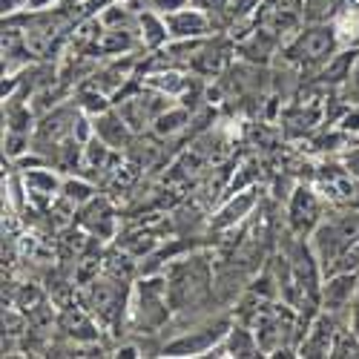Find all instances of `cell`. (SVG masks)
I'll return each instance as SVG.
<instances>
[{
  "mask_svg": "<svg viewBox=\"0 0 359 359\" xmlns=\"http://www.w3.org/2000/svg\"><path fill=\"white\" fill-rule=\"evenodd\" d=\"M9 130H15V133H29V130H32V112H29L26 107L9 112Z\"/></svg>",
  "mask_w": 359,
  "mask_h": 359,
  "instance_id": "cell-28",
  "label": "cell"
},
{
  "mask_svg": "<svg viewBox=\"0 0 359 359\" xmlns=\"http://www.w3.org/2000/svg\"><path fill=\"white\" fill-rule=\"evenodd\" d=\"M259 6H262V0H230V12H233L236 20L245 18V15H250V12L259 9Z\"/></svg>",
  "mask_w": 359,
  "mask_h": 359,
  "instance_id": "cell-31",
  "label": "cell"
},
{
  "mask_svg": "<svg viewBox=\"0 0 359 359\" xmlns=\"http://www.w3.org/2000/svg\"><path fill=\"white\" fill-rule=\"evenodd\" d=\"M23 187L29 196H55V193H61L64 182L57 178V172L52 170H43V167H35V170H26L23 172Z\"/></svg>",
  "mask_w": 359,
  "mask_h": 359,
  "instance_id": "cell-12",
  "label": "cell"
},
{
  "mask_svg": "<svg viewBox=\"0 0 359 359\" xmlns=\"http://www.w3.org/2000/svg\"><path fill=\"white\" fill-rule=\"evenodd\" d=\"M230 331L227 322H216V325H207V327H198L190 337H178L172 342L164 345V356H207L219 342H224Z\"/></svg>",
  "mask_w": 359,
  "mask_h": 359,
  "instance_id": "cell-5",
  "label": "cell"
},
{
  "mask_svg": "<svg viewBox=\"0 0 359 359\" xmlns=\"http://www.w3.org/2000/svg\"><path fill=\"white\" fill-rule=\"evenodd\" d=\"M276 43H279V35L273 32V29L256 26L253 35L242 43V55L253 64H267L271 61V55H273V49H276Z\"/></svg>",
  "mask_w": 359,
  "mask_h": 359,
  "instance_id": "cell-11",
  "label": "cell"
},
{
  "mask_svg": "<svg viewBox=\"0 0 359 359\" xmlns=\"http://www.w3.org/2000/svg\"><path fill=\"white\" fill-rule=\"evenodd\" d=\"M170 296H167V276H156V279H144L138 285V322L147 331H156V327L170 316Z\"/></svg>",
  "mask_w": 359,
  "mask_h": 359,
  "instance_id": "cell-4",
  "label": "cell"
},
{
  "mask_svg": "<svg viewBox=\"0 0 359 359\" xmlns=\"http://www.w3.org/2000/svg\"><path fill=\"white\" fill-rule=\"evenodd\" d=\"M342 89H345V98H348V101L359 104V57H356L353 72H351V78H348V83H345Z\"/></svg>",
  "mask_w": 359,
  "mask_h": 359,
  "instance_id": "cell-30",
  "label": "cell"
},
{
  "mask_svg": "<svg viewBox=\"0 0 359 359\" xmlns=\"http://www.w3.org/2000/svg\"><path fill=\"white\" fill-rule=\"evenodd\" d=\"M61 196H64L69 204L81 207V204H86V201H93V187H89L86 182H81V178H67L64 187H61Z\"/></svg>",
  "mask_w": 359,
  "mask_h": 359,
  "instance_id": "cell-25",
  "label": "cell"
},
{
  "mask_svg": "<svg viewBox=\"0 0 359 359\" xmlns=\"http://www.w3.org/2000/svg\"><path fill=\"white\" fill-rule=\"evenodd\" d=\"M210 293V267L204 259H187L170 267L167 273V296L175 311L196 305Z\"/></svg>",
  "mask_w": 359,
  "mask_h": 359,
  "instance_id": "cell-2",
  "label": "cell"
},
{
  "mask_svg": "<svg viewBox=\"0 0 359 359\" xmlns=\"http://www.w3.org/2000/svg\"><path fill=\"white\" fill-rule=\"evenodd\" d=\"M339 130H342V135H356L359 133V109H351V112L342 115Z\"/></svg>",
  "mask_w": 359,
  "mask_h": 359,
  "instance_id": "cell-32",
  "label": "cell"
},
{
  "mask_svg": "<svg viewBox=\"0 0 359 359\" xmlns=\"http://www.w3.org/2000/svg\"><path fill=\"white\" fill-rule=\"evenodd\" d=\"M149 4H153V12L170 15V12H175V9H184L187 0H149Z\"/></svg>",
  "mask_w": 359,
  "mask_h": 359,
  "instance_id": "cell-33",
  "label": "cell"
},
{
  "mask_svg": "<svg viewBox=\"0 0 359 359\" xmlns=\"http://www.w3.org/2000/svg\"><path fill=\"white\" fill-rule=\"evenodd\" d=\"M190 6H196L207 15H222L230 9V0H190Z\"/></svg>",
  "mask_w": 359,
  "mask_h": 359,
  "instance_id": "cell-29",
  "label": "cell"
},
{
  "mask_svg": "<svg viewBox=\"0 0 359 359\" xmlns=\"http://www.w3.org/2000/svg\"><path fill=\"white\" fill-rule=\"evenodd\" d=\"M93 296H95V311H101L104 316H109V313H112V308L118 305L115 285H109V282H95Z\"/></svg>",
  "mask_w": 359,
  "mask_h": 359,
  "instance_id": "cell-26",
  "label": "cell"
},
{
  "mask_svg": "<svg viewBox=\"0 0 359 359\" xmlns=\"http://www.w3.org/2000/svg\"><path fill=\"white\" fill-rule=\"evenodd\" d=\"M342 41L334 20L327 23H308L302 32H296L293 41L285 49V57L299 67H311V69H322L331 57L339 52Z\"/></svg>",
  "mask_w": 359,
  "mask_h": 359,
  "instance_id": "cell-1",
  "label": "cell"
},
{
  "mask_svg": "<svg viewBox=\"0 0 359 359\" xmlns=\"http://www.w3.org/2000/svg\"><path fill=\"white\" fill-rule=\"evenodd\" d=\"M164 20H167L170 41H198V38H207V32H210V15L196 6L175 9L164 15Z\"/></svg>",
  "mask_w": 359,
  "mask_h": 359,
  "instance_id": "cell-6",
  "label": "cell"
},
{
  "mask_svg": "<svg viewBox=\"0 0 359 359\" xmlns=\"http://www.w3.org/2000/svg\"><path fill=\"white\" fill-rule=\"evenodd\" d=\"M101 23H107V26H127V12H124V6H112V9L101 18Z\"/></svg>",
  "mask_w": 359,
  "mask_h": 359,
  "instance_id": "cell-34",
  "label": "cell"
},
{
  "mask_svg": "<svg viewBox=\"0 0 359 359\" xmlns=\"http://www.w3.org/2000/svg\"><path fill=\"white\" fill-rule=\"evenodd\" d=\"M49 4H52V0H29V9H43Z\"/></svg>",
  "mask_w": 359,
  "mask_h": 359,
  "instance_id": "cell-40",
  "label": "cell"
},
{
  "mask_svg": "<svg viewBox=\"0 0 359 359\" xmlns=\"http://www.w3.org/2000/svg\"><path fill=\"white\" fill-rule=\"evenodd\" d=\"M187 78L182 72H175V69H161V72H149L144 78V86L147 89H156V93L167 95V98H178L187 89Z\"/></svg>",
  "mask_w": 359,
  "mask_h": 359,
  "instance_id": "cell-14",
  "label": "cell"
},
{
  "mask_svg": "<svg viewBox=\"0 0 359 359\" xmlns=\"http://www.w3.org/2000/svg\"><path fill=\"white\" fill-rule=\"evenodd\" d=\"M83 161H86L89 167H95V170H104V167L112 161V147L95 135L89 144H83Z\"/></svg>",
  "mask_w": 359,
  "mask_h": 359,
  "instance_id": "cell-24",
  "label": "cell"
},
{
  "mask_svg": "<svg viewBox=\"0 0 359 359\" xmlns=\"http://www.w3.org/2000/svg\"><path fill=\"white\" fill-rule=\"evenodd\" d=\"M187 124H190V109H187V107H167L164 112L156 115L153 133H156L158 138H170V135H175V133H182Z\"/></svg>",
  "mask_w": 359,
  "mask_h": 359,
  "instance_id": "cell-16",
  "label": "cell"
},
{
  "mask_svg": "<svg viewBox=\"0 0 359 359\" xmlns=\"http://www.w3.org/2000/svg\"><path fill=\"white\" fill-rule=\"evenodd\" d=\"M224 351L227 356H259V339L256 334H250L248 327H236L230 325V331L224 337Z\"/></svg>",
  "mask_w": 359,
  "mask_h": 359,
  "instance_id": "cell-17",
  "label": "cell"
},
{
  "mask_svg": "<svg viewBox=\"0 0 359 359\" xmlns=\"http://www.w3.org/2000/svg\"><path fill=\"white\" fill-rule=\"evenodd\" d=\"M138 23H141V43H144V46L158 49V46L170 43V32H167L164 15H158V12H144V15L138 18Z\"/></svg>",
  "mask_w": 359,
  "mask_h": 359,
  "instance_id": "cell-15",
  "label": "cell"
},
{
  "mask_svg": "<svg viewBox=\"0 0 359 359\" xmlns=\"http://www.w3.org/2000/svg\"><path fill=\"white\" fill-rule=\"evenodd\" d=\"M253 201H256L253 190H248V193H236V198H233L227 207H222V213L213 219V227H216V230H224V227H233L236 222H242L245 213L253 207Z\"/></svg>",
  "mask_w": 359,
  "mask_h": 359,
  "instance_id": "cell-18",
  "label": "cell"
},
{
  "mask_svg": "<svg viewBox=\"0 0 359 359\" xmlns=\"http://www.w3.org/2000/svg\"><path fill=\"white\" fill-rule=\"evenodd\" d=\"M334 342H337V325H334V313H319L316 322L311 325V331L302 342V353L299 356H331L334 353Z\"/></svg>",
  "mask_w": 359,
  "mask_h": 359,
  "instance_id": "cell-9",
  "label": "cell"
},
{
  "mask_svg": "<svg viewBox=\"0 0 359 359\" xmlns=\"http://www.w3.org/2000/svg\"><path fill=\"white\" fill-rule=\"evenodd\" d=\"M23 4H29V0H4V15H15Z\"/></svg>",
  "mask_w": 359,
  "mask_h": 359,
  "instance_id": "cell-37",
  "label": "cell"
},
{
  "mask_svg": "<svg viewBox=\"0 0 359 359\" xmlns=\"http://www.w3.org/2000/svg\"><path fill=\"white\" fill-rule=\"evenodd\" d=\"M287 219H290V227L299 236L316 230V224H319V198H316V193L311 187L299 184L293 190L290 204H287Z\"/></svg>",
  "mask_w": 359,
  "mask_h": 359,
  "instance_id": "cell-7",
  "label": "cell"
},
{
  "mask_svg": "<svg viewBox=\"0 0 359 359\" xmlns=\"http://www.w3.org/2000/svg\"><path fill=\"white\" fill-rule=\"evenodd\" d=\"M41 302V293L35 287H23L20 296H18V308H26V305H38Z\"/></svg>",
  "mask_w": 359,
  "mask_h": 359,
  "instance_id": "cell-36",
  "label": "cell"
},
{
  "mask_svg": "<svg viewBox=\"0 0 359 359\" xmlns=\"http://www.w3.org/2000/svg\"><path fill=\"white\" fill-rule=\"evenodd\" d=\"M135 46H138V38L133 35V29H127V26H109L104 32V38H101V49L107 55H127Z\"/></svg>",
  "mask_w": 359,
  "mask_h": 359,
  "instance_id": "cell-19",
  "label": "cell"
},
{
  "mask_svg": "<svg viewBox=\"0 0 359 359\" xmlns=\"http://www.w3.org/2000/svg\"><path fill=\"white\" fill-rule=\"evenodd\" d=\"M224 61H227V52L222 46L201 43V49L193 55V69L201 75H219L224 69Z\"/></svg>",
  "mask_w": 359,
  "mask_h": 359,
  "instance_id": "cell-21",
  "label": "cell"
},
{
  "mask_svg": "<svg viewBox=\"0 0 359 359\" xmlns=\"http://www.w3.org/2000/svg\"><path fill=\"white\" fill-rule=\"evenodd\" d=\"M342 164H345V170H348V172L356 178V182H359V147L348 149L345 158H342Z\"/></svg>",
  "mask_w": 359,
  "mask_h": 359,
  "instance_id": "cell-35",
  "label": "cell"
},
{
  "mask_svg": "<svg viewBox=\"0 0 359 359\" xmlns=\"http://www.w3.org/2000/svg\"><path fill=\"white\" fill-rule=\"evenodd\" d=\"M112 104H115V101H109V93H104L101 86L83 89V93L78 95V109L86 112V115H93V118H98V115H104L107 109H112Z\"/></svg>",
  "mask_w": 359,
  "mask_h": 359,
  "instance_id": "cell-22",
  "label": "cell"
},
{
  "mask_svg": "<svg viewBox=\"0 0 359 359\" xmlns=\"http://www.w3.org/2000/svg\"><path fill=\"white\" fill-rule=\"evenodd\" d=\"M359 273L356 271H342V273H331L325 276V287H322V305L327 313H339L351 305V296L356 290Z\"/></svg>",
  "mask_w": 359,
  "mask_h": 359,
  "instance_id": "cell-8",
  "label": "cell"
},
{
  "mask_svg": "<svg viewBox=\"0 0 359 359\" xmlns=\"http://www.w3.org/2000/svg\"><path fill=\"white\" fill-rule=\"evenodd\" d=\"M351 331L359 337V299L353 302V313H351Z\"/></svg>",
  "mask_w": 359,
  "mask_h": 359,
  "instance_id": "cell-38",
  "label": "cell"
},
{
  "mask_svg": "<svg viewBox=\"0 0 359 359\" xmlns=\"http://www.w3.org/2000/svg\"><path fill=\"white\" fill-rule=\"evenodd\" d=\"M356 57H359V52H342V55L337 52L331 61L322 67V72H319L322 83H327V86H345L348 78H351V72H353Z\"/></svg>",
  "mask_w": 359,
  "mask_h": 359,
  "instance_id": "cell-13",
  "label": "cell"
},
{
  "mask_svg": "<svg viewBox=\"0 0 359 359\" xmlns=\"http://www.w3.org/2000/svg\"><path fill=\"white\" fill-rule=\"evenodd\" d=\"M356 238H359V213H342L339 219L316 224L311 248H313L319 264H325V271H327Z\"/></svg>",
  "mask_w": 359,
  "mask_h": 359,
  "instance_id": "cell-3",
  "label": "cell"
},
{
  "mask_svg": "<svg viewBox=\"0 0 359 359\" xmlns=\"http://www.w3.org/2000/svg\"><path fill=\"white\" fill-rule=\"evenodd\" d=\"M4 153L6 158H23L29 153V133H15V130H6V138H4Z\"/></svg>",
  "mask_w": 359,
  "mask_h": 359,
  "instance_id": "cell-27",
  "label": "cell"
},
{
  "mask_svg": "<svg viewBox=\"0 0 359 359\" xmlns=\"http://www.w3.org/2000/svg\"><path fill=\"white\" fill-rule=\"evenodd\" d=\"M93 121H95V135H98L101 141H107L112 149L130 147V141H133V135H135L118 109H107L104 115L93 118Z\"/></svg>",
  "mask_w": 359,
  "mask_h": 359,
  "instance_id": "cell-10",
  "label": "cell"
},
{
  "mask_svg": "<svg viewBox=\"0 0 359 359\" xmlns=\"http://www.w3.org/2000/svg\"><path fill=\"white\" fill-rule=\"evenodd\" d=\"M115 356H124V359L138 356V348H135V345H124V348H118V351H115Z\"/></svg>",
  "mask_w": 359,
  "mask_h": 359,
  "instance_id": "cell-39",
  "label": "cell"
},
{
  "mask_svg": "<svg viewBox=\"0 0 359 359\" xmlns=\"http://www.w3.org/2000/svg\"><path fill=\"white\" fill-rule=\"evenodd\" d=\"M83 227H89L98 236H109L112 233V210L107 201H86V210H83Z\"/></svg>",
  "mask_w": 359,
  "mask_h": 359,
  "instance_id": "cell-20",
  "label": "cell"
},
{
  "mask_svg": "<svg viewBox=\"0 0 359 359\" xmlns=\"http://www.w3.org/2000/svg\"><path fill=\"white\" fill-rule=\"evenodd\" d=\"M342 9V0H305V23H327Z\"/></svg>",
  "mask_w": 359,
  "mask_h": 359,
  "instance_id": "cell-23",
  "label": "cell"
}]
</instances>
